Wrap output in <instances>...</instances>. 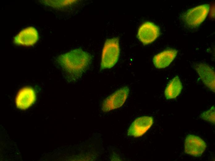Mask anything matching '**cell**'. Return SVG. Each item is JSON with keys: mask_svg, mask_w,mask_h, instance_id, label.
Segmentation results:
<instances>
[{"mask_svg": "<svg viewBox=\"0 0 215 161\" xmlns=\"http://www.w3.org/2000/svg\"><path fill=\"white\" fill-rule=\"evenodd\" d=\"M92 59L89 53L81 48H76L60 54L56 61L68 80L74 82L80 79L88 70Z\"/></svg>", "mask_w": 215, "mask_h": 161, "instance_id": "cell-1", "label": "cell"}, {"mask_svg": "<svg viewBox=\"0 0 215 161\" xmlns=\"http://www.w3.org/2000/svg\"><path fill=\"white\" fill-rule=\"evenodd\" d=\"M129 92V89L127 86L116 91L103 100L102 106V110L107 112L120 107L125 103Z\"/></svg>", "mask_w": 215, "mask_h": 161, "instance_id": "cell-4", "label": "cell"}, {"mask_svg": "<svg viewBox=\"0 0 215 161\" xmlns=\"http://www.w3.org/2000/svg\"><path fill=\"white\" fill-rule=\"evenodd\" d=\"M201 116L205 120L210 121L213 123L215 122V108L213 107L209 110L203 113Z\"/></svg>", "mask_w": 215, "mask_h": 161, "instance_id": "cell-14", "label": "cell"}, {"mask_svg": "<svg viewBox=\"0 0 215 161\" xmlns=\"http://www.w3.org/2000/svg\"><path fill=\"white\" fill-rule=\"evenodd\" d=\"M39 38L37 29L33 27L29 26L20 31L15 37L13 41L17 45L31 46L35 44Z\"/></svg>", "mask_w": 215, "mask_h": 161, "instance_id": "cell-6", "label": "cell"}, {"mask_svg": "<svg viewBox=\"0 0 215 161\" xmlns=\"http://www.w3.org/2000/svg\"><path fill=\"white\" fill-rule=\"evenodd\" d=\"M203 83L212 91L215 92V72L208 65L197 63L193 65Z\"/></svg>", "mask_w": 215, "mask_h": 161, "instance_id": "cell-7", "label": "cell"}, {"mask_svg": "<svg viewBox=\"0 0 215 161\" xmlns=\"http://www.w3.org/2000/svg\"><path fill=\"white\" fill-rule=\"evenodd\" d=\"M206 147L205 142L199 137L193 135L188 136L185 141V152L195 157L201 156Z\"/></svg>", "mask_w": 215, "mask_h": 161, "instance_id": "cell-9", "label": "cell"}, {"mask_svg": "<svg viewBox=\"0 0 215 161\" xmlns=\"http://www.w3.org/2000/svg\"><path fill=\"white\" fill-rule=\"evenodd\" d=\"M120 54L119 38L113 37L107 39L102 50L101 68L107 69L113 67L118 61Z\"/></svg>", "mask_w": 215, "mask_h": 161, "instance_id": "cell-2", "label": "cell"}, {"mask_svg": "<svg viewBox=\"0 0 215 161\" xmlns=\"http://www.w3.org/2000/svg\"><path fill=\"white\" fill-rule=\"evenodd\" d=\"M36 99L35 90L29 87L21 89L18 93L15 100L17 108L21 110H25L32 105Z\"/></svg>", "mask_w": 215, "mask_h": 161, "instance_id": "cell-10", "label": "cell"}, {"mask_svg": "<svg viewBox=\"0 0 215 161\" xmlns=\"http://www.w3.org/2000/svg\"><path fill=\"white\" fill-rule=\"evenodd\" d=\"M154 120L150 116H143L137 118L132 123L128 131V135L134 137L143 135L151 127Z\"/></svg>", "mask_w": 215, "mask_h": 161, "instance_id": "cell-8", "label": "cell"}, {"mask_svg": "<svg viewBox=\"0 0 215 161\" xmlns=\"http://www.w3.org/2000/svg\"><path fill=\"white\" fill-rule=\"evenodd\" d=\"M183 86L181 81L178 76H175L168 83L164 92L166 98L167 99L175 98L181 93Z\"/></svg>", "mask_w": 215, "mask_h": 161, "instance_id": "cell-12", "label": "cell"}, {"mask_svg": "<svg viewBox=\"0 0 215 161\" xmlns=\"http://www.w3.org/2000/svg\"><path fill=\"white\" fill-rule=\"evenodd\" d=\"M160 34V30L158 26L151 22H146L139 27L137 37L142 43L146 45L154 41Z\"/></svg>", "mask_w": 215, "mask_h": 161, "instance_id": "cell-5", "label": "cell"}, {"mask_svg": "<svg viewBox=\"0 0 215 161\" xmlns=\"http://www.w3.org/2000/svg\"><path fill=\"white\" fill-rule=\"evenodd\" d=\"M210 9L208 4L200 5L188 10L182 16L184 24L191 28L199 27L206 18Z\"/></svg>", "mask_w": 215, "mask_h": 161, "instance_id": "cell-3", "label": "cell"}, {"mask_svg": "<svg viewBox=\"0 0 215 161\" xmlns=\"http://www.w3.org/2000/svg\"><path fill=\"white\" fill-rule=\"evenodd\" d=\"M77 0H47L44 2L46 5L56 8L70 7L76 4Z\"/></svg>", "mask_w": 215, "mask_h": 161, "instance_id": "cell-13", "label": "cell"}, {"mask_svg": "<svg viewBox=\"0 0 215 161\" xmlns=\"http://www.w3.org/2000/svg\"><path fill=\"white\" fill-rule=\"evenodd\" d=\"M178 52L176 49H170L156 54L153 58V62L154 66L158 69L168 67L175 58Z\"/></svg>", "mask_w": 215, "mask_h": 161, "instance_id": "cell-11", "label": "cell"}]
</instances>
